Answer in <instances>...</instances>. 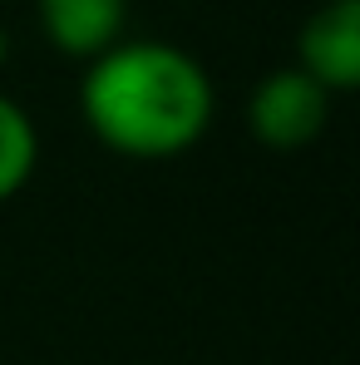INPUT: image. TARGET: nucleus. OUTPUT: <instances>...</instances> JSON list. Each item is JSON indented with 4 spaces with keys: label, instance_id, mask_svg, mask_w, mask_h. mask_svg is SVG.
<instances>
[{
    "label": "nucleus",
    "instance_id": "1",
    "mask_svg": "<svg viewBox=\"0 0 360 365\" xmlns=\"http://www.w3.org/2000/svg\"><path fill=\"white\" fill-rule=\"evenodd\" d=\"M79 109L104 148L153 163L187 153L207 133L217 94L187 50L163 40H123L89 60Z\"/></svg>",
    "mask_w": 360,
    "mask_h": 365
},
{
    "label": "nucleus",
    "instance_id": "2",
    "mask_svg": "<svg viewBox=\"0 0 360 365\" xmlns=\"http://www.w3.org/2000/svg\"><path fill=\"white\" fill-rule=\"evenodd\" d=\"M247 119H252V133L277 153L306 148L311 138H321V128L331 119V94L306 69H272L252 89Z\"/></svg>",
    "mask_w": 360,
    "mask_h": 365
},
{
    "label": "nucleus",
    "instance_id": "3",
    "mask_svg": "<svg viewBox=\"0 0 360 365\" xmlns=\"http://www.w3.org/2000/svg\"><path fill=\"white\" fill-rule=\"evenodd\" d=\"M297 55L326 94H351L360 84V0H331L301 25Z\"/></svg>",
    "mask_w": 360,
    "mask_h": 365
},
{
    "label": "nucleus",
    "instance_id": "4",
    "mask_svg": "<svg viewBox=\"0 0 360 365\" xmlns=\"http://www.w3.org/2000/svg\"><path fill=\"white\" fill-rule=\"evenodd\" d=\"M128 20V0H40V30L69 60H99L114 50Z\"/></svg>",
    "mask_w": 360,
    "mask_h": 365
},
{
    "label": "nucleus",
    "instance_id": "5",
    "mask_svg": "<svg viewBox=\"0 0 360 365\" xmlns=\"http://www.w3.org/2000/svg\"><path fill=\"white\" fill-rule=\"evenodd\" d=\"M35 158H40V138H35L30 114H25L15 99L0 94V207L30 182Z\"/></svg>",
    "mask_w": 360,
    "mask_h": 365
},
{
    "label": "nucleus",
    "instance_id": "6",
    "mask_svg": "<svg viewBox=\"0 0 360 365\" xmlns=\"http://www.w3.org/2000/svg\"><path fill=\"white\" fill-rule=\"evenodd\" d=\"M5 60H10V40H5V30H0V69H5Z\"/></svg>",
    "mask_w": 360,
    "mask_h": 365
}]
</instances>
